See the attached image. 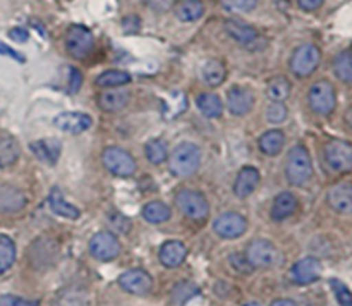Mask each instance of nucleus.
<instances>
[{
    "label": "nucleus",
    "mask_w": 352,
    "mask_h": 306,
    "mask_svg": "<svg viewBox=\"0 0 352 306\" xmlns=\"http://www.w3.org/2000/svg\"><path fill=\"white\" fill-rule=\"evenodd\" d=\"M201 164V150L195 143H181L168 157V167L177 177H189Z\"/></svg>",
    "instance_id": "f257e3e1"
},
{
    "label": "nucleus",
    "mask_w": 352,
    "mask_h": 306,
    "mask_svg": "<svg viewBox=\"0 0 352 306\" xmlns=\"http://www.w3.org/2000/svg\"><path fill=\"white\" fill-rule=\"evenodd\" d=\"M285 175L292 186H302L311 179L313 175V162L309 157V151L302 144L292 148L287 155V164H285Z\"/></svg>",
    "instance_id": "f03ea898"
},
{
    "label": "nucleus",
    "mask_w": 352,
    "mask_h": 306,
    "mask_svg": "<svg viewBox=\"0 0 352 306\" xmlns=\"http://www.w3.org/2000/svg\"><path fill=\"white\" fill-rule=\"evenodd\" d=\"M177 208L191 220H205L210 213V205L205 195L195 189H181L175 195Z\"/></svg>",
    "instance_id": "7ed1b4c3"
},
{
    "label": "nucleus",
    "mask_w": 352,
    "mask_h": 306,
    "mask_svg": "<svg viewBox=\"0 0 352 306\" xmlns=\"http://www.w3.org/2000/svg\"><path fill=\"white\" fill-rule=\"evenodd\" d=\"M309 107L318 116H330L336 110L337 93L332 83L318 81L309 88L308 93Z\"/></svg>",
    "instance_id": "20e7f679"
},
{
    "label": "nucleus",
    "mask_w": 352,
    "mask_h": 306,
    "mask_svg": "<svg viewBox=\"0 0 352 306\" xmlns=\"http://www.w3.org/2000/svg\"><path fill=\"white\" fill-rule=\"evenodd\" d=\"M323 157L330 171L339 172V174L352 171V144L349 141L333 140L327 143Z\"/></svg>",
    "instance_id": "39448f33"
},
{
    "label": "nucleus",
    "mask_w": 352,
    "mask_h": 306,
    "mask_svg": "<svg viewBox=\"0 0 352 306\" xmlns=\"http://www.w3.org/2000/svg\"><path fill=\"white\" fill-rule=\"evenodd\" d=\"M95 47V38L88 28L81 24H72L65 33V48L74 58L88 57Z\"/></svg>",
    "instance_id": "423d86ee"
},
{
    "label": "nucleus",
    "mask_w": 352,
    "mask_h": 306,
    "mask_svg": "<svg viewBox=\"0 0 352 306\" xmlns=\"http://www.w3.org/2000/svg\"><path fill=\"white\" fill-rule=\"evenodd\" d=\"M320 54L318 47L313 43L301 45L299 48H296L294 54L291 57V69L298 78H306V76L313 74L316 71V67L320 65Z\"/></svg>",
    "instance_id": "0eeeda50"
},
{
    "label": "nucleus",
    "mask_w": 352,
    "mask_h": 306,
    "mask_svg": "<svg viewBox=\"0 0 352 306\" xmlns=\"http://www.w3.org/2000/svg\"><path fill=\"white\" fill-rule=\"evenodd\" d=\"M103 164L107 171L119 177H129L136 172V160L131 157L129 151L119 146H109L103 151Z\"/></svg>",
    "instance_id": "6e6552de"
},
{
    "label": "nucleus",
    "mask_w": 352,
    "mask_h": 306,
    "mask_svg": "<svg viewBox=\"0 0 352 306\" xmlns=\"http://www.w3.org/2000/svg\"><path fill=\"white\" fill-rule=\"evenodd\" d=\"M246 260L253 268H268L275 265L277 261L278 253L277 248L267 239H254L251 241L250 246L246 250Z\"/></svg>",
    "instance_id": "1a4fd4ad"
},
{
    "label": "nucleus",
    "mask_w": 352,
    "mask_h": 306,
    "mask_svg": "<svg viewBox=\"0 0 352 306\" xmlns=\"http://www.w3.org/2000/svg\"><path fill=\"white\" fill-rule=\"evenodd\" d=\"M89 253L100 261L116 260L120 254V243L112 232L102 230V232H96L89 241Z\"/></svg>",
    "instance_id": "9d476101"
},
{
    "label": "nucleus",
    "mask_w": 352,
    "mask_h": 306,
    "mask_svg": "<svg viewBox=\"0 0 352 306\" xmlns=\"http://www.w3.org/2000/svg\"><path fill=\"white\" fill-rule=\"evenodd\" d=\"M248 229V220L244 219L241 213L227 212L222 213L219 219L213 222V230L217 236L223 237V239H236V237L243 236Z\"/></svg>",
    "instance_id": "9b49d317"
},
{
    "label": "nucleus",
    "mask_w": 352,
    "mask_h": 306,
    "mask_svg": "<svg viewBox=\"0 0 352 306\" xmlns=\"http://www.w3.org/2000/svg\"><path fill=\"white\" fill-rule=\"evenodd\" d=\"M119 285L126 292L143 296L151 291V287H153V278L143 268H133V270H127L120 275Z\"/></svg>",
    "instance_id": "f8f14e48"
},
{
    "label": "nucleus",
    "mask_w": 352,
    "mask_h": 306,
    "mask_svg": "<svg viewBox=\"0 0 352 306\" xmlns=\"http://www.w3.org/2000/svg\"><path fill=\"white\" fill-rule=\"evenodd\" d=\"M320 275H322V263L313 256H306L302 260L296 261L294 267L291 268V278L299 285L316 282Z\"/></svg>",
    "instance_id": "ddd939ff"
},
{
    "label": "nucleus",
    "mask_w": 352,
    "mask_h": 306,
    "mask_svg": "<svg viewBox=\"0 0 352 306\" xmlns=\"http://www.w3.org/2000/svg\"><path fill=\"white\" fill-rule=\"evenodd\" d=\"M227 107L234 116H246L254 107V93L246 86H234L227 93Z\"/></svg>",
    "instance_id": "4468645a"
},
{
    "label": "nucleus",
    "mask_w": 352,
    "mask_h": 306,
    "mask_svg": "<svg viewBox=\"0 0 352 306\" xmlns=\"http://www.w3.org/2000/svg\"><path fill=\"white\" fill-rule=\"evenodd\" d=\"M55 127L69 134H79L93 126V119L82 112H62L55 117Z\"/></svg>",
    "instance_id": "2eb2a0df"
},
{
    "label": "nucleus",
    "mask_w": 352,
    "mask_h": 306,
    "mask_svg": "<svg viewBox=\"0 0 352 306\" xmlns=\"http://www.w3.org/2000/svg\"><path fill=\"white\" fill-rule=\"evenodd\" d=\"M26 206V195L12 184H0V212L16 213Z\"/></svg>",
    "instance_id": "dca6fc26"
},
{
    "label": "nucleus",
    "mask_w": 352,
    "mask_h": 306,
    "mask_svg": "<svg viewBox=\"0 0 352 306\" xmlns=\"http://www.w3.org/2000/svg\"><path fill=\"white\" fill-rule=\"evenodd\" d=\"M329 205L339 213H352V182H339L327 195Z\"/></svg>",
    "instance_id": "f3484780"
},
{
    "label": "nucleus",
    "mask_w": 352,
    "mask_h": 306,
    "mask_svg": "<svg viewBox=\"0 0 352 306\" xmlns=\"http://www.w3.org/2000/svg\"><path fill=\"white\" fill-rule=\"evenodd\" d=\"M131 93L126 88H110L98 95V107L103 112H119L129 103Z\"/></svg>",
    "instance_id": "a211bd4d"
},
{
    "label": "nucleus",
    "mask_w": 352,
    "mask_h": 306,
    "mask_svg": "<svg viewBox=\"0 0 352 306\" xmlns=\"http://www.w3.org/2000/svg\"><path fill=\"white\" fill-rule=\"evenodd\" d=\"M258 184H260V172L258 168L248 165V167L241 168L237 174L236 182H234V193L237 198H248L250 195H253Z\"/></svg>",
    "instance_id": "6ab92c4d"
},
{
    "label": "nucleus",
    "mask_w": 352,
    "mask_h": 306,
    "mask_svg": "<svg viewBox=\"0 0 352 306\" xmlns=\"http://www.w3.org/2000/svg\"><path fill=\"white\" fill-rule=\"evenodd\" d=\"M186 256H188V248L181 241H167V243L162 244L160 253H158L162 265L167 268L181 267Z\"/></svg>",
    "instance_id": "aec40b11"
},
{
    "label": "nucleus",
    "mask_w": 352,
    "mask_h": 306,
    "mask_svg": "<svg viewBox=\"0 0 352 306\" xmlns=\"http://www.w3.org/2000/svg\"><path fill=\"white\" fill-rule=\"evenodd\" d=\"M30 148L41 162H45V164L48 165L57 164L62 151L60 141L55 140V138H45V140L33 141V143L30 144Z\"/></svg>",
    "instance_id": "412c9836"
},
{
    "label": "nucleus",
    "mask_w": 352,
    "mask_h": 306,
    "mask_svg": "<svg viewBox=\"0 0 352 306\" xmlns=\"http://www.w3.org/2000/svg\"><path fill=\"white\" fill-rule=\"evenodd\" d=\"M299 203L298 198H296L292 193L284 191L274 199V205H272V219L277 220V222H282V220L289 219L296 213Z\"/></svg>",
    "instance_id": "4be33fe9"
},
{
    "label": "nucleus",
    "mask_w": 352,
    "mask_h": 306,
    "mask_svg": "<svg viewBox=\"0 0 352 306\" xmlns=\"http://www.w3.org/2000/svg\"><path fill=\"white\" fill-rule=\"evenodd\" d=\"M48 205H50L52 212L64 217V219L76 220L79 219V215H81L79 208H76L74 205H71V203L64 198V195H62V191L58 188H54L50 191V196H48Z\"/></svg>",
    "instance_id": "5701e85b"
},
{
    "label": "nucleus",
    "mask_w": 352,
    "mask_h": 306,
    "mask_svg": "<svg viewBox=\"0 0 352 306\" xmlns=\"http://www.w3.org/2000/svg\"><path fill=\"white\" fill-rule=\"evenodd\" d=\"M223 28H226L227 34H229L230 38H234V40L239 41V43L243 45H250L251 41H254L258 38L256 28L250 26V24L243 23V21L229 19L226 21Z\"/></svg>",
    "instance_id": "b1692460"
},
{
    "label": "nucleus",
    "mask_w": 352,
    "mask_h": 306,
    "mask_svg": "<svg viewBox=\"0 0 352 306\" xmlns=\"http://www.w3.org/2000/svg\"><path fill=\"white\" fill-rule=\"evenodd\" d=\"M175 17L182 23L198 21L205 14V3L201 0H181L174 9Z\"/></svg>",
    "instance_id": "393cba45"
},
{
    "label": "nucleus",
    "mask_w": 352,
    "mask_h": 306,
    "mask_svg": "<svg viewBox=\"0 0 352 306\" xmlns=\"http://www.w3.org/2000/svg\"><path fill=\"white\" fill-rule=\"evenodd\" d=\"M201 78L206 85L220 86L227 78V67L219 58H210L201 67Z\"/></svg>",
    "instance_id": "a878e982"
},
{
    "label": "nucleus",
    "mask_w": 352,
    "mask_h": 306,
    "mask_svg": "<svg viewBox=\"0 0 352 306\" xmlns=\"http://www.w3.org/2000/svg\"><path fill=\"white\" fill-rule=\"evenodd\" d=\"M285 144V134L278 129L267 131L265 134H261L260 141H258V146L268 157H275L282 151Z\"/></svg>",
    "instance_id": "bb28decb"
},
{
    "label": "nucleus",
    "mask_w": 352,
    "mask_h": 306,
    "mask_svg": "<svg viewBox=\"0 0 352 306\" xmlns=\"http://www.w3.org/2000/svg\"><path fill=\"white\" fill-rule=\"evenodd\" d=\"M196 103H198V109L201 110L203 116L210 117V119L220 117L223 112L222 100H220V96L215 95V93H203V95L198 96Z\"/></svg>",
    "instance_id": "cd10ccee"
},
{
    "label": "nucleus",
    "mask_w": 352,
    "mask_h": 306,
    "mask_svg": "<svg viewBox=\"0 0 352 306\" xmlns=\"http://www.w3.org/2000/svg\"><path fill=\"white\" fill-rule=\"evenodd\" d=\"M131 83V74L126 71H117V69H110V71L102 72L96 78V85L100 88H120V86Z\"/></svg>",
    "instance_id": "c85d7f7f"
},
{
    "label": "nucleus",
    "mask_w": 352,
    "mask_h": 306,
    "mask_svg": "<svg viewBox=\"0 0 352 306\" xmlns=\"http://www.w3.org/2000/svg\"><path fill=\"white\" fill-rule=\"evenodd\" d=\"M333 74L342 83L351 85L352 83V52H340L333 61Z\"/></svg>",
    "instance_id": "c756f323"
},
{
    "label": "nucleus",
    "mask_w": 352,
    "mask_h": 306,
    "mask_svg": "<svg viewBox=\"0 0 352 306\" xmlns=\"http://www.w3.org/2000/svg\"><path fill=\"white\" fill-rule=\"evenodd\" d=\"M172 212L165 203L162 201H150L148 205L143 206V217L144 220L151 223H162L167 222L170 219Z\"/></svg>",
    "instance_id": "7c9ffc66"
},
{
    "label": "nucleus",
    "mask_w": 352,
    "mask_h": 306,
    "mask_svg": "<svg viewBox=\"0 0 352 306\" xmlns=\"http://www.w3.org/2000/svg\"><path fill=\"white\" fill-rule=\"evenodd\" d=\"M291 81L284 76H278V78H274L267 85V95L272 102H282V100L291 95Z\"/></svg>",
    "instance_id": "2f4dec72"
},
{
    "label": "nucleus",
    "mask_w": 352,
    "mask_h": 306,
    "mask_svg": "<svg viewBox=\"0 0 352 306\" xmlns=\"http://www.w3.org/2000/svg\"><path fill=\"white\" fill-rule=\"evenodd\" d=\"M19 144L12 138H3L0 140V168H6L9 165L16 164L19 158Z\"/></svg>",
    "instance_id": "473e14b6"
},
{
    "label": "nucleus",
    "mask_w": 352,
    "mask_h": 306,
    "mask_svg": "<svg viewBox=\"0 0 352 306\" xmlns=\"http://www.w3.org/2000/svg\"><path fill=\"white\" fill-rule=\"evenodd\" d=\"M16 260V244L10 237L0 236V275L9 270Z\"/></svg>",
    "instance_id": "72a5a7b5"
},
{
    "label": "nucleus",
    "mask_w": 352,
    "mask_h": 306,
    "mask_svg": "<svg viewBox=\"0 0 352 306\" xmlns=\"http://www.w3.org/2000/svg\"><path fill=\"white\" fill-rule=\"evenodd\" d=\"M144 155H146L148 160L155 165H160L162 162H165L168 158V148L167 143L162 140H150L144 146Z\"/></svg>",
    "instance_id": "f704fd0d"
},
{
    "label": "nucleus",
    "mask_w": 352,
    "mask_h": 306,
    "mask_svg": "<svg viewBox=\"0 0 352 306\" xmlns=\"http://www.w3.org/2000/svg\"><path fill=\"white\" fill-rule=\"evenodd\" d=\"M54 306H88V296L81 291L67 289L64 294H58Z\"/></svg>",
    "instance_id": "c9c22d12"
},
{
    "label": "nucleus",
    "mask_w": 352,
    "mask_h": 306,
    "mask_svg": "<svg viewBox=\"0 0 352 306\" xmlns=\"http://www.w3.org/2000/svg\"><path fill=\"white\" fill-rule=\"evenodd\" d=\"M220 6L229 12L246 14L258 6V0H220Z\"/></svg>",
    "instance_id": "e433bc0d"
},
{
    "label": "nucleus",
    "mask_w": 352,
    "mask_h": 306,
    "mask_svg": "<svg viewBox=\"0 0 352 306\" xmlns=\"http://www.w3.org/2000/svg\"><path fill=\"white\" fill-rule=\"evenodd\" d=\"M330 287H332L333 294H336L340 306H352V292L344 282L332 278V281H330Z\"/></svg>",
    "instance_id": "4c0bfd02"
},
{
    "label": "nucleus",
    "mask_w": 352,
    "mask_h": 306,
    "mask_svg": "<svg viewBox=\"0 0 352 306\" xmlns=\"http://www.w3.org/2000/svg\"><path fill=\"white\" fill-rule=\"evenodd\" d=\"M287 119V107L282 102H272L267 107V120L272 124H280Z\"/></svg>",
    "instance_id": "58836bf2"
},
{
    "label": "nucleus",
    "mask_w": 352,
    "mask_h": 306,
    "mask_svg": "<svg viewBox=\"0 0 352 306\" xmlns=\"http://www.w3.org/2000/svg\"><path fill=\"white\" fill-rule=\"evenodd\" d=\"M0 306H38V301L17 298L14 294H3L0 296Z\"/></svg>",
    "instance_id": "ea45409f"
},
{
    "label": "nucleus",
    "mask_w": 352,
    "mask_h": 306,
    "mask_svg": "<svg viewBox=\"0 0 352 306\" xmlns=\"http://www.w3.org/2000/svg\"><path fill=\"white\" fill-rule=\"evenodd\" d=\"M230 263H232L234 267H236L239 272H246V274H248V272L253 270V267H251L250 261L246 260V256H244V254H241V253L232 254V256H230Z\"/></svg>",
    "instance_id": "a19ab883"
},
{
    "label": "nucleus",
    "mask_w": 352,
    "mask_h": 306,
    "mask_svg": "<svg viewBox=\"0 0 352 306\" xmlns=\"http://www.w3.org/2000/svg\"><path fill=\"white\" fill-rule=\"evenodd\" d=\"M9 38L10 40L17 41V43H24V41H28V38H30V33H28L24 28H12V30L9 31Z\"/></svg>",
    "instance_id": "79ce46f5"
},
{
    "label": "nucleus",
    "mask_w": 352,
    "mask_h": 306,
    "mask_svg": "<svg viewBox=\"0 0 352 306\" xmlns=\"http://www.w3.org/2000/svg\"><path fill=\"white\" fill-rule=\"evenodd\" d=\"M298 3L302 10L313 12V10L320 9V7L323 6V0H298Z\"/></svg>",
    "instance_id": "37998d69"
},
{
    "label": "nucleus",
    "mask_w": 352,
    "mask_h": 306,
    "mask_svg": "<svg viewBox=\"0 0 352 306\" xmlns=\"http://www.w3.org/2000/svg\"><path fill=\"white\" fill-rule=\"evenodd\" d=\"M71 91H78V88L81 86V72L78 69H71Z\"/></svg>",
    "instance_id": "c03bdc74"
},
{
    "label": "nucleus",
    "mask_w": 352,
    "mask_h": 306,
    "mask_svg": "<svg viewBox=\"0 0 352 306\" xmlns=\"http://www.w3.org/2000/svg\"><path fill=\"white\" fill-rule=\"evenodd\" d=\"M0 54H3V55H10V57L16 58L17 62H24V57H23V55L17 54V52H14L12 48H9V47H7V45H3L2 41H0Z\"/></svg>",
    "instance_id": "a18cd8bd"
},
{
    "label": "nucleus",
    "mask_w": 352,
    "mask_h": 306,
    "mask_svg": "<svg viewBox=\"0 0 352 306\" xmlns=\"http://www.w3.org/2000/svg\"><path fill=\"white\" fill-rule=\"evenodd\" d=\"M270 306H299V305L296 301H292V299H275Z\"/></svg>",
    "instance_id": "49530a36"
},
{
    "label": "nucleus",
    "mask_w": 352,
    "mask_h": 306,
    "mask_svg": "<svg viewBox=\"0 0 352 306\" xmlns=\"http://www.w3.org/2000/svg\"><path fill=\"white\" fill-rule=\"evenodd\" d=\"M244 306H261L260 303H248V305H244Z\"/></svg>",
    "instance_id": "de8ad7c7"
}]
</instances>
